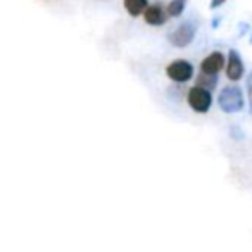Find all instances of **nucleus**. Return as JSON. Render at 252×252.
Segmentation results:
<instances>
[{"mask_svg":"<svg viewBox=\"0 0 252 252\" xmlns=\"http://www.w3.org/2000/svg\"><path fill=\"white\" fill-rule=\"evenodd\" d=\"M144 21L149 26H162L168 21V14H166V9L161 4H152L149 5L144 11Z\"/></svg>","mask_w":252,"mask_h":252,"instance_id":"7","label":"nucleus"},{"mask_svg":"<svg viewBox=\"0 0 252 252\" xmlns=\"http://www.w3.org/2000/svg\"><path fill=\"white\" fill-rule=\"evenodd\" d=\"M193 73H195L193 64L185 59H175L166 66V76L178 85L187 83V81L192 80Z\"/></svg>","mask_w":252,"mask_h":252,"instance_id":"4","label":"nucleus"},{"mask_svg":"<svg viewBox=\"0 0 252 252\" xmlns=\"http://www.w3.org/2000/svg\"><path fill=\"white\" fill-rule=\"evenodd\" d=\"M251 43H252V35H251Z\"/></svg>","mask_w":252,"mask_h":252,"instance_id":"15","label":"nucleus"},{"mask_svg":"<svg viewBox=\"0 0 252 252\" xmlns=\"http://www.w3.org/2000/svg\"><path fill=\"white\" fill-rule=\"evenodd\" d=\"M230 137L233 138V140H244L245 135H244V131L238 128V126H231V128H230Z\"/></svg>","mask_w":252,"mask_h":252,"instance_id":"11","label":"nucleus"},{"mask_svg":"<svg viewBox=\"0 0 252 252\" xmlns=\"http://www.w3.org/2000/svg\"><path fill=\"white\" fill-rule=\"evenodd\" d=\"M187 0H169V4L166 5V14L168 18H180L185 12Z\"/></svg>","mask_w":252,"mask_h":252,"instance_id":"9","label":"nucleus"},{"mask_svg":"<svg viewBox=\"0 0 252 252\" xmlns=\"http://www.w3.org/2000/svg\"><path fill=\"white\" fill-rule=\"evenodd\" d=\"M245 95L238 85L231 83L221 88L220 95H218V105L223 112L226 114H237L245 109Z\"/></svg>","mask_w":252,"mask_h":252,"instance_id":"1","label":"nucleus"},{"mask_svg":"<svg viewBox=\"0 0 252 252\" xmlns=\"http://www.w3.org/2000/svg\"><path fill=\"white\" fill-rule=\"evenodd\" d=\"M197 87L206 88V90L213 92L214 88L218 87V76H213V74H204V73H200L199 76H197Z\"/></svg>","mask_w":252,"mask_h":252,"instance_id":"10","label":"nucleus"},{"mask_svg":"<svg viewBox=\"0 0 252 252\" xmlns=\"http://www.w3.org/2000/svg\"><path fill=\"white\" fill-rule=\"evenodd\" d=\"M226 4V0H211L209 2V9L211 11H216V9H221Z\"/></svg>","mask_w":252,"mask_h":252,"instance_id":"12","label":"nucleus"},{"mask_svg":"<svg viewBox=\"0 0 252 252\" xmlns=\"http://www.w3.org/2000/svg\"><path fill=\"white\" fill-rule=\"evenodd\" d=\"M224 63H226V56L220 50H214L209 56H206L200 63V73L204 74H213L218 76V73L224 69Z\"/></svg>","mask_w":252,"mask_h":252,"instance_id":"6","label":"nucleus"},{"mask_svg":"<svg viewBox=\"0 0 252 252\" xmlns=\"http://www.w3.org/2000/svg\"><path fill=\"white\" fill-rule=\"evenodd\" d=\"M221 21H223V16H214V18L211 19V26H213L214 30H216V28H220Z\"/></svg>","mask_w":252,"mask_h":252,"instance_id":"14","label":"nucleus"},{"mask_svg":"<svg viewBox=\"0 0 252 252\" xmlns=\"http://www.w3.org/2000/svg\"><path fill=\"white\" fill-rule=\"evenodd\" d=\"M224 73H226V78L231 83H237L245 76V63L235 49L228 50L226 63H224Z\"/></svg>","mask_w":252,"mask_h":252,"instance_id":"5","label":"nucleus"},{"mask_svg":"<svg viewBox=\"0 0 252 252\" xmlns=\"http://www.w3.org/2000/svg\"><path fill=\"white\" fill-rule=\"evenodd\" d=\"M247 92H249V104H251V112H252V74H251V76H249Z\"/></svg>","mask_w":252,"mask_h":252,"instance_id":"13","label":"nucleus"},{"mask_svg":"<svg viewBox=\"0 0 252 252\" xmlns=\"http://www.w3.org/2000/svg\"><path fill=\"white\" fill-rule=\"evenodd\" d=\"M197 35V25L193 21L180 23L175 30L168 35V40L175 49H185L195 40Z\"/></svg>","mask_w":252,"mask_h":252,"instance_id":"2","label":"nucleus"},{"mask_svg":"<svg viewBox=\"0 0 252 252\" xmlns=\"http://www.w3.org/2000/svg\"><path fill=\"white\" fill-rule=\"evenodd\" d=\"M187 104L193 112L206 114V112H209L211 105H213V92L195 85V87H192L187 92Z\"/></svg>","mask_w":252,"mask_h":252,"instance_id":"3","label":"nucleus"},{"mask_svg":"<svg viewBox=\"0 0 252 252\" xmlns=\"http://www.w3.org/2000/svg\"><path fill=\"white\" fill-rule=\"evenodd\" d=\"M123 5H125V11L131 18H138L149 7V0H123Z\"/></svg>","mask_w":252,"mask_h":252,"instance_id":"8","label":"nucleus"}]
</instances>
